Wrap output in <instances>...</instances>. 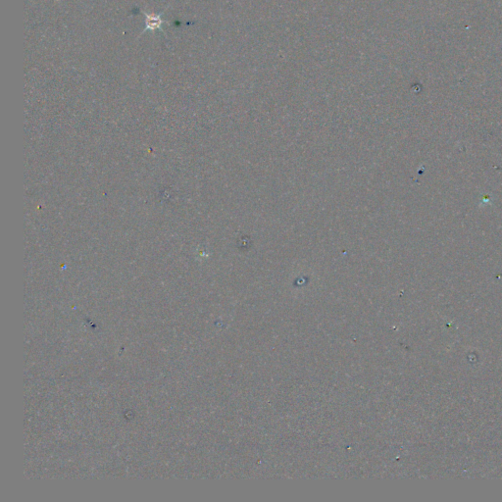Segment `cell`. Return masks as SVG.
Wrapping results in <instances>:
<instances>
[{
    "instance_id": "obj_1",
    "label": "cell",
    "mask_w": 502,
    "mask_h": 502,
    "mask_svg": "<svg viewBox=\"0 0 502 502\" xmlns=\"http://www.w3.org/2000/svg\"><path fill=\"white\" fill-rule=\"evenodd\" d=\"M162 23L163 21L159 15H146V29L144 31H154L161 29Z\"/></svg>"
}]
</instances>
